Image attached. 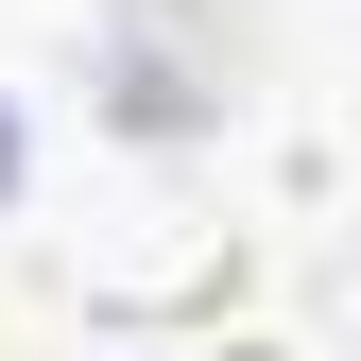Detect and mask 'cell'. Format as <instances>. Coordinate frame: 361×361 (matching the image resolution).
I'll list each match as a JSON object with an SVG mask.
<instances>
[{"mask_svg": "<svg viewBox=\"0 0 361 361\" xmlns=\"http://www.w3.org/2000/svg\"><path fill=\"white\" fill-rule=\"evenodd\" d=\"M241 207L190 190V172H121L104 207L69 224V293L104 310V327H224V293H241Z\"/></svg>", "mask_w": 361, "mask_h": 361, "instance_id": "6da1fadb", "label": "cell"}, {"mask_svg": "<svg viewBox=\"0 0 361 361\" xmlns=\"http://www.w3.org/2000/svg\"><path fill=\"white\" fill-rule=\"evenodd\" d=\"M121 361H293V344H258V327H241V344H224V327H138Z\"/></svg>", "mask_w": 361, "mask_h": 361, "instance_id": "7a4b0ae2", "label": "cell"}]
</instances>
